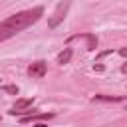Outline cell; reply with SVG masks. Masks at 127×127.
<instances>
[{
	"label": "cell",
	"mask_w": 127,
	"mask_h": 127,
	"mask_svg": "<svg viewBox=\"0 0 127 127\" xmlns=\"http://www.w3.org/2000/svg\"><path fill=\"white\" fill-rule=\"evenodd\" d=\"M119 54H121L123 58H127V48H119Z\"/></svg>",
	"instance_id": "obj_12"
},
{
	"label": "cell",
	"mask_w": 127,
	"mask_h": 127,
	"mask_svg": "<svg viewBox=\"0 0 127 127\" xmlns=\"http://www.w3.org/2000/svg\"><path fill=\"white\" fill-rule=\"evenodd\" d=\"M69 6H71V0H64V2H60V4H58V8L54 10V14H52V16H50V20H48V26H50V28H58V26H60V22H64V18L67 16Z\"/></svg>",
	"instance_id": "obj_2"
},
{
	"label": "cell",
	"mask_w": 127,
	"mask_h": 127,
	"mask_svg": "<svg viewBox=\"0 0 127 127\" xmlns=\"http://www.w3.org/2000/svg\"><path fill=\"white\" fill-rule=\"evenodd\" d=\"M93 101H123L121 95H95Z\"/></svg>",
	"instance_id": "obj_8"
},
{
	"label": "cell",
	"mask_w": 127,
	"mask_h": 127,
	"mask_svg": "<svg viewBox=\"0 0 127 127\" xmlns=\"http://www.w3.org/2000/svg\"><path fill=\"white\" fill-rule=\"evenodd\" d=\"M46 71H48V64L46 62H34L30 67H28V73H30V77H44L46 75Z\"/></svg>",
	"instance_id": "obj_4"
},
{
	"label": "cell",
	"mask_w": 127,
	"mask_h": 127,
	"mask_svg": "<svg viewBox=\"0 0 127 127\" xmlns=\"http://www.w3.org/2000/svg\"><path fill=\"white\" fill-rule=\"evenodd\" d=\"M121 71H123V73H127V64H123V65H121Z\"/></svg>",
	"instance_id": "obj_13"
},
{
	"label": "cell",
	"mask_w": 127,
	"mask_h": 127,
	"mask_svg": "<svg viewBox=\"0 0 127 127\" xmlns=\"http://www.w3.org/2000/svg\"><path fill=\"white\" fill-rule=\"evenodd\" d=\"M42 16H44V8L42 6H34L30 10H22V12H16V14L8 16L6 20L0 22V42H6L8 38L16 36L18 32L30 28Z\"/></svg>",
	"instance_id": "obj_1"
},
{
	"label": "cell",
	"mask_w": 127,
	"mask_h": 127,
	"mask_svg": "<svg viewBox=\"0 0 127 127\" xmlns=\"http://www.w3.org/2000/svg\"><path fill=\"white\" fill-rule=\"evenodd\" d=\"M93 69H95V71H103V65H101V64H95Z\"/></svg>",
	"instance_id": "obj_11"
},
{
	"label": "cell",
	"mask_w": 127,
	"mask_h": 127,
	"mask_svg": "<svg viewBox=\"0 0 127 127\" xmlns=\"http://www.w3.org/2000/svg\"><path fill=\"white\" fill-rule=\"evenodd\" d=\"M111 54V50H105V52H101L99 56H97V60H101V58H105V56H109Z\"/></svg>",
	"instance_id": "obj_10"
},
{
	"label": "cell",
	"mask_w": 127,
	"mask_h": 127,
	"mask_svg": "<svg viewBox=\"0 0 127 127\" xmlns=\"http://www.w3.org/2000/svg\"><path fill=\"white\" fill-rule=\"evenodd\" d=\"M85 40H87V50H95L97 48V38H95V34H81Z\"/></svg>",
	"instance_id": "obj_7"
},
{
	"label": "cell",
	"mask_w": 127,
	"mask_h": 127,
	"mask_svg": "<svg viewBox=\"0 0 127 127\" xmlns=\"http://www.w3.org/2000/svg\"><path fill=\"white\" fill-rule=\"evenodd\" d=\"M54 117V113H34V115H24V117H20V121L22 123H38V121H48V119H52Z\"/></svg>",
	"instance_id": "obj_5"
},
{
	"label": "cell",
	"mask_w": 127,
	"mask_h": 127,
	"mask_svg": "<svg viewBox=\"0 0 127 127\" xmlns=\"http://www.w3.org/2000/svg\"><path fill=\"white\" fill-rule=\"evenodd\" d=\"M2 91H6V93H14V95H18V85H2Z\"/></svg>",
	"instance_id": "obj_9"
},
{
	"label": "cell",
	"mask_w": 127,
	"mask_h": 127,
	"mask_svg": "<svg viewBox=\"0 0 127 127\" xmlns=\"http://www.w3.org/2000/svg\"><path fill=\"white\" fill-rule=\"evenodd\" d=\"M71 56H73V52H71V48H65L60 56H58V64H69V60H71Z\"/></svg>",
	"instance_id": "obj_6"
},
{
	"label": "cell",
	"mask_w": 127,
	"mask_h": 127,
	"mask_svg": "<svg viewBox=\"0 0 127 127\" xmlns=\"http://www.w3.org/2000/svg\"><path fill=\"white\" fill-rule=\"evenodd\" d=\"M32 103H34V97H22V99H18V101L12 105L10 115H20V113L28 111V109L32 107Z\"/></svg>",
	"instance_id": "obj_3"
}]
</instances>
